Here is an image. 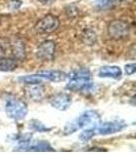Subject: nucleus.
<instances>
[{"label":"nucleus","instance_id":"1","mask_svg":"<svg viewBox=\"0 0 136 154\" xmlns=\"http://www.w3.org/2000/svg\"><path fill=\"white\" fill-rule=\"evenodd\" d=\"M100 123V116L96 111L87 110L65 128V135H70L79 128H96Z\"/></svg>","mask_w":136,"mask_h":154},{"label":"nucleus","instance_id":"2","mask_svg":"<svg viewBox=\"0 0 136 154\" xmlns=\"http://www.w3.org/2000/svg\"><path fill=\"white\" fill-rule=\"evenodd\" d=\"M5 112L9 118L13 120H21L28 113V106L18 97L7 95L5 98Z\"/></svg>","mask_w":136,"mask_h":154},{"label":"nucleus","instance_id":"3","mask_svg":"<svg viewBox=\"0 0 136 154\" xmlns=\"http://www.w3.org/2000/svg\"><path fill=\"white\" fill-rule=\"evenodd\" d=\"M130 25L123 20L112 21L108 26V34L114 40H122L129 36Z\"/></svg>","mask_w":136,"mask_h":154},{"label":"nucleus","instance_id":"4","mask_svg":"<svg viewBox=\"0 0 136 154\" xmlns=\"http://www.w3.org/2000/svg\"><path fill=\"white\" fill-rule=\"evenodd\" d=\"M59 19L53 14H47L40 21H38L35 25V30L40 34H49L53 33L59 27Z\"/></svg>","mask_w":136,"mask_h":154},{"label":"nucleus","instance_id":"5","mask_svg":"<svg viewBox=\"0 0 136 154\" xmlns=\"http://www.w3.org/2000/svg\"><path fill=\"white\" fill-rule=\"evenodd\" d=\"M92 81H91V77H71L69 83L67 84V88L71 89V91H83V93H87L92 88Z\"/></svg>","mask_w":136,"mask_h":154},{"label":"nucleus","instance_id":"6","mask_svg":"<svg viewBox=\"0 0 136 154\" xmlns=\"http://www.w3.org/2000/svg\"><path fill=\"white\" fill-rule=\"evenodd\" d=\"M55 54V43L51 40L43 41L38 46L36 51V57L38 60L43 62L52 61Z\"/></svg>","mask_w":136,"mask_h":154},{"label":"nucleus","instance_id":"7","mask_svg":"<svg viewBox=\"0 0 136 154\" xmlns=\"http://www.w3.org/2000/svg\"><path fill=\"white\" fill-rule=\"evenodd\" d=\"M25 94L34 102L41 101L45 95V88L41 83H31L25 86Z\"/></svg>","mask_w":136,"mask_h":154},{"label":"nucleus","instance_id":"8","mask_svg":"<svg viewBox=\"0 0 136 154\" xmlns=\"http://www.w3.org/2000/svg\"><path fill=\"white\" fill-rule=\"evenodd\" d=\"M50 104L53 108L58 109L59 111H66L70 108L72 104V98L71 96L67 95V94H58L51 98Z\"/></svg>","mask_w":136,"mask_h":154},{"label":"nucleus","instance_id":"9","mask_svg":"<svg viewBox=\"0 0 136 154\" xmlns=\"http://www.w3.org/2000/svg\"><path fill=\"white\" fill-rule=\"evenodd\" d=\"M125 126V123H123L122 121H108V122L101 123V125L99 123L96 128V131L100 135H108V134H114L122 131Z\"/></svg>","mask_w":136,"mask_h":154},{"label":"nucleus","instance_id":"10","mask_svg":"<svg viewBox=\"0 0 136 154\" xmlns=\"http://www.w3.org/2000/svg\"><path fill=\"white\" fill-rule=\"evenodd\" d=\"M11 44V53L10 54L13 57V59L24 61L26 59V48H25L24 42L19 39H14L13 41H10Z\"/></svg>","mask_w":136,"mask_h":154},{"label":"nucleus","instance_id":"11","mask_svg":"<svg viewBox=\"0 0 136 154\" xmlns=\"http://www.w3.org/2000/svg\"><path fill=\"white\" fill-rule=\"evenodd\" d=\"M35 75L40 77V78L48 79V80L53 81V82H59V81H63L67 78L66 73H64V72H61V71H58V70L39 71Z\"/></svg>","mask_w":136,"mask_h":154},{"label":"nucleus","instance_id":"12","mask_svg":"<svg viewBox=\"0 0 136 154\" xmlns=\"http://www.w3.org/2000/svg\"><path fill=\"white\" fill-rule=\"evenodd\" d=\"M98 75L100 77H112L118 79L122 76V70L117 66H105L99 69Z\"/></svg>","mask_w":136,"mask_h":154},{"label":"nucleus","instance_id":"13","mask_svg":"<svg viewBox=\"0 0 136 154\" xmlns=\"http://www.w3.org/2000/svg\"><path fill=\"white\" fill-rule=\"evenodd\" d=\"M18 67V62L13 58H8V57H3L0 58V71L1 72H10L16 69Z\"/></svg>","mask_w":136,"mask_h":154},{"label":"nucleus","instance_id":"14","mask_svg":"<svg viewBox=\"0 0 136 154\" xmlns=\"http://www.w3.org/2000/svg\"><path fill=\"white\" fill-rule=\"evenodd\" d=\"M11 53V44L8 38H0V58L8 57Z\"/></svg>","mask_w":136,"mask_h":154},{"label":"nucleus","instance_id":"15","mask_svg":"<svg viewBox=\"0 0 136 154\" xmlns=\"http://www.w3.org/2000/svg\"><path fill=\"white\" fill-rule=\"evenodd\" d=\"M26 149L31 151H53V148L47 142H38L32 146H28Z\"/></svg>","mask_w":136,"mask_h":154},{"label":"nucleus","instance_id":"16","mask_svg":"<svg viewBox=\"0 0 136 154\" xmlns=\"http://www.w3.org/2000/svg\"><path fill=\"white\" fill-rule=\"evenodd\" d=\"M83 41L85 44H88V45H93V44L96 42V34L91 30H86L82 35Z\"/></svg>","mask_w":136,"mask_h":154},{"label":"nucleus","instance_id":"17","mask_svg":"<svg viewBox=\"0 0 136 154\" xmlns=\"http://www.w3.org/2000/svg\"><path fill=\"white\" fill-rule=\"evenodd\" d=\"M19 81L26 83V84H31V83H41V78L37 75H29V76H23L19 78Z\"/></svg>","mask_w":136,"mask_h":154},{"label":"nucleus","instance_id":"18","mask_svg":"<svg viewBox=\"0 0 136 154\" xmlns=\"http://www.w3.org/2000/svg\"><path fill=\"white\" fill-rule=\"evenodd\" d=\"M29 125H30V128H31L32 130L37 131H48L51 130V128H46L45 125H42L40 121H38V120H32Z\"/></svg>","mask_w":136,"mask_h":154},{"label":"nucleus","instance_id":"19","mask_svg":"<svg viewBox=\"0 0 136 154\" xmlns=\"http://www.w3.org/2000/svg\"><path fill=\"white\" fill-rule=\"evenodd\" d=\"M95 130L96 128H86L85 131H83L80 135V139L83 141H88L95 135Z\"/></svg>","mask_w":136,"mask_h":154},{"label":"nucleus","instance_id":"20","mask_svg":"<svg viewBox=\"0 0 136 154\" xmlns=\"http://www.w3.org/2000/svg\"><path fill=\"white\" fill-rule=\"evenodd\" d=\"M23 4V2L21 1V0H10V1L8 2V8L10 9V11H16V9H19L21 5Z\"/></svg>","mask_w":136,"mask_h":154},{"label":"nucleus","instance_id":"21","mask_svg":"<svg viewBox=\"0 0 136 154\" xmlns=\"http://www.w3.org/2000/svg\"><path fill=\"white\" fill-rule=\"evenodd\" d=\"M135 70H136V65L134 63L125 66V72H126V74H128V75H132V74H134Z\"/></svg>","mask_w":136,"mask_h":154},{"label":"nucleus","instance_id":"22","mask_svg":"<svg viewBox=\"0 0 136 154\" xmlns=\"http://www.w3.org/2000/svg\"><path fill=\"white\" fill-rule=\"evenodd\" d=\"M38 1L40 2L41 4H43V5H50L55 0H38Z\"/></svg>","mask_w":136,"mask_h":154}]
</instances>
